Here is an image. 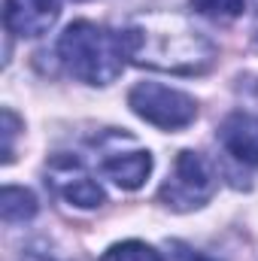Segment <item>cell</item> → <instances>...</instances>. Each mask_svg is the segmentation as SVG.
<instances>
[{"label": "cell", "mask_w": 258, "mask_h": 261, "mask_svg": "<svg viewBox=\"0 0 258 261\" xmlns=\"http://www.w3.org/2000/svg\"><path fill=\"white\" fill-rule=\"evenodd\" d=\"M125 31H128L134 64L155 67L164 73H179V76H194V73H207L216 61L213 43L176 15L140 18Z\"/></svg>", "instance_id": "1"}, {"label": "cell", "mask_w": 258, "mask_h": 261, "mask_svg": "<svg viewBox=\"0 0 258 261\" xmlns=\"http://www.w3.org/2000/svg\"><path fill=\"white\" fill-rule=\"evenodd\" d=\"M58 58L85 85H110L131 61L128 31H110L94 21H73L58 40Z\"/></svg>", "instance_id": "2"}, {"label": "cell", "mask_w": 258, "mask_h": 261, "mask_svg": "<svg viewBox=\"0 0 258 261\" xmlns=\"http://www.w3.org/2000/svg\"><path fill=\"white\" fill-rule=\"evenodd\" d=\"M213 195H216V173H213L210 161L200 152L183 149L173 161L167 182L158 192L161 203L176 213H189V210L203 206Z\"/></svg>", "instance_id": "3"}, {"label": "cell", "mask_w": 258, "mask_h": 261, "mask_svg": "<svg viewBox=\"0 0 258 261\" xmlns=\"http://www.w3.org/2000/svg\"><path fill=\"white\" fill-rule=\"evenodd\" d=\"M128 107L149 125L164 130H179L192 125L197 116V103L186 91L158 85V82H140L128 94Z\"/></svg>", "instance_id": "4"}, {"label": "cell", "mask_w": 258, "mask_h": 261, "mask_svg": "<svg viewBox=\"0 0 258 261\" xmlns=\"http://www.w3.org/2000/svg\"><path fill=\"white\" fill-rule=\"evenodd\" d=\"M46 182L52 186V192L58 197H64L67 203L79 210H94L104 203V189L97 186V179L85 170V164L76 155L55 152L46 161Z\"/></svg>", "instance_id": "5"}, {"label": "cell", "mask_w": 258, "mask_h": 261, "mask_svg": "<svg viewBox=\"0 0 258 261\" xmlns=\"http://www.w3.org/2000/svg\"><path fill=\"white\" fill-rule=\"evenodd\" d=\"M116 146H104V155H100V170L107 179H113L119 189H140L146 182V176L152 173V155L146 149H122V143L128 140L125 134H113Z\"/></svg>", "instance_id": "6"}, {"label": "cell", "mask_w": 258, "mask_h": 261, "mask_svg": "<svg viewBox=\"0 0 258 261\" xmlns=\"http://www.w3.org/2000/svg\"><path fill=\"white\" fill-rule=\"evenodd\" d=\"M58 0H3V21L15 37H43L58 21Z\"/></svg>", "instance_id": "7"}, {"label": "cell", "mask_w": 258, "mask_h": 261, "mask_svg": "<svg viewBox=\"0 0 258 261\" xmlns=\"http://www.w3.org/2000/svg\"><path fill=\"white\" fill-rule=\"evenodd\" d=\"M219 143L240 164L258 167V116H252V113H231L219 125Z\"/></svg>", "instance_id": "8"}, {"label": "cell", "mask_w": 258, "mask_h": 261, "mask_svg": "<svg viewBox=\"0 0 258 261\" xmlns=\"http://www.w3.org/2000/svg\"><path fill=\"white\" fill-rule=\"evenodd\" d=\"M0 213H3V222H6V225L28 222V219L37 216V197L31 195L28 189L6 186L3 195H0Z\"/></svg>", "instance_id": "9"}, {"label": "cell", "mask_w": 258, "mask_h": 261, "mask_svg": "<svg viewBox=\"0 0 258 261\" xmlns=\"http://www.w3.org/2000/svg\"><path fill=\"white\" fill-rule=\"evenodd\" d=\"M100 261H164L161 252H155L149 243H140V240H125V243H116L110 246Z\"/></svg>", "instance_id": "10"}, {"label": "cell", "mask_w": 258, "mask_h": 261, "mask_svg": "<svg viewBox=\"0 0 258 261\" xmlns=\"http://www.w3.org/2000/svg\"><path fill=\"white\" fill-rule=\"evenodd\" d=\"M192 6L210 18H237L246 9V0H192Z\"/></svg>", "instance_id": "11"}, {"label": "cell", "mask_w": 258, "mask_h": 261, "mask_svg": "<svg viewBox=\"0 0 258 261\" xmlns=\"http://www.w3.org/2000/svg\"><path fill=\"white\" fill-rule=\"evenodd\" d=\"M3 164L15 158V134H18V119L12 110H3Z\"/></svg>", "instance_id": "12"}, {"label": "cell", "mask_w": 258, "mask_h": 261, "mask_svg": "<svg viewBox=\"0 0 258 261\" xmlns=\"http://www.w3.org/2000/svg\"><path fill=\"white\" fill-rule=\"evenodd\" d=\"M167 252H170V261H213L210 255L197 252V249L179 243V240H170V243H167Z\"/></svg>", "instance_id": "13"}, {"label": "cell", "mask_w": 258, "mask_h": 261, "mask_svg": "<svg viewBox=\"0 0 258 261\" xmlns=\"http://www.w3.org/2000/svg\"><path fill=\"white\" fill-rule=\"evenodd\" d=\"M255 15H258V0H255Z\"/></svg>", "instance_id": "14"}]
</instances>
